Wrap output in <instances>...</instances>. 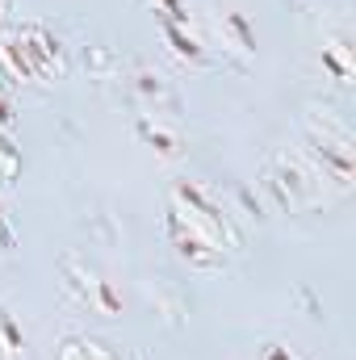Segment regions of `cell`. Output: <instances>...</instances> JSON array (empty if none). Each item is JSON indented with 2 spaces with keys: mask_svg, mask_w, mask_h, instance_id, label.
Returning a JSON list of instances; mask_svg holds the SVG:
<instances>
[{
  "mask_svg": "<svg viewBox=\"0 0 356 360\" xmlns=\"http://www.w3.org/2000/svg\"><path fill=\"white\" fill-rule=\"evenodd\" d=\"M160 30H164V42L172 46V55L184 59L189 68H210L214 59H210V42L197 34V25L189 21V17H160Z\"/></svg>",
  "mask_w": 356,
  "mask_h": 360,
  "instance_id": "ba28073f",
  "label": "cell"
},
{
  "mask_svg": "<svg viewBox=\"0 0 356 360\" xmlns=\"http://www.w3.org/2000/svg\"><path fill=\"white\" fill-rule=\"evenodd\" d=\"M134 130H139V139L147 143V147H155L160 155H168V160H177L180 147H184V139H180L177 122L172 117H160V113H139L134 117Z\"/></svg>",
  "mask_w": 356,
  "mask_h": 360,
  "instance_id": "30bf717a",
  "label": "cell"
},
{
  "mask_svg": "<svg viewBox=\"0 0 356 360\" xmlns=\"http://www.w3.org/2000/svg\"><path fill=\"white\" fill-rule=\"evenodd\" d=\"M84 348H89V360H122L117 352H109L101 340H84Z\"/></svg>",
  "mask_w": 356,
  "mask_h": 360,
  "instance_id": "2e32d148",
  "label": "cell"
},
{
  "mask_svg": "<svg viewBox=\"0 0 356 360\" xmlns=\"http://www.w3.org/2000/svg\"><path fill=\"white\" fill-rule=\"evenodd\" d=\"M164 231L189 269H222L227 256L243 243L227 201L201 180H180L172 188Z\"/></svg>",
  "mask_w": 356,
  "mask_h": 360,
  "instance_id": "6da1fadb",
  "label": "cell"
},
{
  "mask_svg": "<svg viewBox=\"0 0 356 360\" xmlns=\"http://www.w3.org/2000/svg\"><path fill=\"white\" fill-rule=\"evenodd\" d=\"M68 72L63 38L46 21H17L0 34V76L17 84H46Z\"/></svg>",
  "mask_w": 356,
  "mask_h": 360,
  "instance_id": "3957f363",
  "label": "cell"
},
{
  "mask_svg": "<svg viewBox=\"0 0 356 360\" xmlns=\"http://www.w3.org/2000/svg\"><path fill=\"white\" fill-rule=\"evenodd\" d=\"M323 72L336 80V84H344V89H352L356 84V42L348 30H336V34H327L323 38Z\"/></svg>",
  "mask_w": 356,
  "mask_h": 360,
  "instance_id": "9c48e42d",
  "label": "cell"
},
{
  "mask_svg": "<svg viewBox=\"0 0 356 360\" xmlns=\"http://www.w3.org/2000/svg\"><path fill=\"white\" fill-rule=\"evenodd\" d=\"M13 126H17V109H13L8 92L0 89V130H4V134H13Z\"/></svg>",
  "mask_w": 356,
  "mask_h": 360,
  "instance_id": "5bb4252c",
  "label": "cell"
},
{
  "mask_svg": "<svg viewBox=\"0 0 356 360\" xmlns=\"http://www.w3.org/2000/svg\"><path fill=\"white\" fill-rule=\"evenodd\" d=\"M59 360H89L84 335H68V340H63V348H59Z\"/></svg>",
  "mask_w": 356,
  "mask_h": 360,
  "instance_id": "4fadbf2b",
  "label": "cell"
},
{
  "mask_svg": "<svg viewBox=\"0 0 356 360\" xmlns=\"http://www.w3.org/2000/svg\"><path fill=\"white\" fill-rule=\"evenodd\" d=\"M214 30H218V46L214 51H222V59H231L235 68H248L256 59V34H252L243 13H218Z\"/></svg>",
  "mask_w": 356,
  "mask_h": 360,
  "instance_id": "52a82bcc",
  "label": "cell"
},
{
  "mask_svg": "<svg viewBox=\"0 0 356 360\" xmlns=\"http://www.w3.org/2000/svg\"><path fill=\"white\" fill-rule=\"evenodd\" d=\"M21 176V151L13 147V139L0 130V184H13Z\"/></svg>",
  "mask_w": 356,
  "mask_h": 360,
  "instance_id": "7c38bea8",
  "label": "cell"
},
{
  "mask_svg": "<svg viewBox=\"0 0 356 360\" xmlns=\"http://www.w3.org/2000/svg\"><path fill=\"white\" fill-rule=\"evenodd\" d=\"M59 276H63V289H68L80 306H89L96 314H117V310H122V293L113 289V281H105L96 269L80 264L76 256H63V260H59Z\"/></svg>",
  "mask_w": 356,
  "mask_h": 360,
  "instance_id": "8992f818",
  "label": "cell"
},
{
  "mask_svg": "<svg viewBox=\"0 0 356 360\" xmlns=\"http://www.w3.org/2000/svg\"><path fill=\"white\" fill-rule=\"evenodd\" d=\"M8 8H13V0H0V17H4V13H8Z\"/></svg>",
  "mask_w": 356,
  "mask_h": 360,
  "instance_id": "ac0fdd59",
  "label": "cell"
},
{
  "mask_svg": "<svg viewBox=\"0 0 356 360\" xmlns=\"http://www.w3.org/2000/svg\"><path fill=\"white\" fill-rule=\"evenodd\" d=\"M260 184H265L268 201L285 214H319L340 201V193L327 184V176L310 164L302 147H276L265 160Z\"/></svg>",
  "mask_w": 356,
  "mask_h": 360,
  "instance_id": "7a4b0ae2",
  "label": "cell"
},
{
  "mask_svg": "<svg viewBox=\"0 0 356 360\" xmlns=\"http://www.w3.org/2000/svg\"><path fill=\"white\" fill-rule=\"evenodd\" d=\"M151 4H155L160 17H189L184 13V0H151Z\"/></svg>",
  "mask_w": 356,
  "mask_h": 360,
  "instance_id": "9a60e30c",
  "label": "cell"
},
{
  "mask_svg": "<svg viewBox=\"0 0 356 360\" xmlns=\"http://www.w3.org/2000/svg\"><path fill=\"white\" fill-rule=\"evenodd\" d=\"M310 164L327 176V184L348 197L356 184V134L331 105H306L302 113V143Z\"/></svg>",
  "mask_w": 356,
  "mask_h": 360,
  "instance_id": "277c9868",
  "label": "cell"
},
{
  "mask_svg": "<svg viewBox=\"0 0 356 360\" xmlns=\"http://www.w3.org/2000/svg\"><path fill=\"white\" fill-rule=\"evenodd\" d=\"M17 243V235H13V222L4 218V210H0V252H8Z\"/></svg>",
  "mask_w": 356,
  "mask_h": 360,
  "instance_id": "e0dca14e",
  "label": "cell"
},
{
  "mask_svg": "<svg viewBox=\"0 0 356 360\" xmlns=\"http://www.w3.org/2000/svg\"><path fill=\"white\" fill-rule=\"evenodd\" d=\"M117 72H122V80H126V92L143 105V113L172 117L180 109L177 89H172V80H168L160 68H151V63H143V59H130V63H122Z\"/></svg>",
  "mask_w": 356,
  "mask_h": 360,
  "instance_id": "5b68a950",
  "label": "cell"
},
{
  "mask_svg": "<svg viewBox=\"0 0 356 360\" xmlns=\"http://www.w3.org/2000/svg\"><path fill=\"white\" fill-rule=\"evenodd\" d=\"M0 360H25V335L4 310H0Z\"/></svg>",
  "mask_w": 356,
  "mask_h": 360,
  "instance_id": "8fae6325",
  "label": "cell"
}]
</instances>
